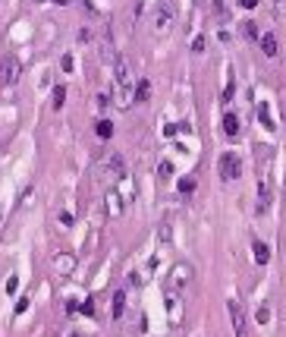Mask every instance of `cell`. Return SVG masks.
Instances as JSON below:
<instances>
[{
    "label": "cell",
    "mask_w": 286,
    "mask_h": 337,
    "mask_svg": "<svg viewBox=\"0 0 286 337\" xmlns=\"http://www.w3.org/2000/svg\"><path fill=\"white\" fill-rule=\"evenodd\" d=\"M239 177H242V161H239V155L223 152V155H220V180L236 183Z\"/></svg>",
    "instance_id": "6da1fadb"
},
{
    "label": "cell",
    "mask_w": 286,
    "mask_h": 337,
    "mask_svg": "<svg viewBox=\"0 0 286 337\" xmlns=\"http://www.w3.org/2000/svg\"><path fill=\"white\" fill-rule=\"evenodd\" d=\"M22 73V66L16 57H0V88H7V85H13L16 79Z\"/></svg>",
    "instance_id": "7a4b0ae2"
},
{
    "label": "cell",
    "mask_w": 286,
    "mask_h": 337,
    "mask_svg": "<svg viewBox=\"0 0 286 337\" xmlns=\"http://www.w3.org/2000/svg\"><path fill=\"white\" fill-rule=\"evenodd\" d=\"M226 309H230V318H233V331H236V337H245V315H242V306L236 303V299H230V303H226Z\"/></svg>",
    "instance_id": "3957f363"
},
{
    "label": "cell",
    "mask_w": 286,
    "mask_h": 337,
    "mask_svg": "<svg viewBox=\"0 0 286 337\" xmlns=\"http://www.w3.org/2000/svg\"><path fill=\"white\" fill-rule=\"evenodd\" d=\"M104 164H107V170H110V183H116V180H123V177H126V161H123L120 155L104 158Z\"/></svg>",
    "instance_id": "277c9868"
},
{
    "label": "cell",
    "mask_w": 286,
    "mask_h": 337,
    "mask_svg": "<svg viewBox=\"0 0 286 337\" xmlns=\"http://www.w3.org/2000/svg\"><path fill=\"white\" fill-rule=\"evenodd\" d=\"M170 22H173V7L170 4H161L158 7V16H154V32H167Z\"/></svg>",
    "instance_id": "5b68a950"
},
{
    "label": "cell",
    "mask_w": 286,
    "mask_h": 337,
    "mask_svg": "<svg viewBox=\"0 0 286 337\" xmlns=\"http://www.w3.org/2000/svg\"><path fill=\"white\" fill-rule=\"evenodd\" d=\"M73 265H76V259L69 252H60V255H54V268L60 271V274H69L73 271Z\"/></svg>",
    "instance_id": "8992f818"
},
{
    "label": "cell",
    "mask_w": 286,
    "mask_h": 337,
    "mask_svg": "<svg viewBox=\"0 0 286 337\" xmlns=\"http://www.w3.org/2000/svg\"><path fill=\"white\" fill-rule=\"evenodd\" d=\"M252 252H255V262H258V265H267V262H270V249H267V243L255 240V243H252Z\"/></svg>",
    "instance_id": "52a82bcc"
},
{
    "label": "cell",
    "mask_w": 286,
    "mask_h": 337,
    "mask_svg": "<svg viewBox=\"0 0 286 337\" xmlns=\"http://www.w3.org/2000/svg\"><path fill=\"white\" fill-rule=\"evenodd\" d=\"M223 133L230 139L239 136V117H236V114H226V117H223Z\"/></svg>",
    "instance_id": "ba28073f"
},
{
    "label": "cell",
    "mask_w": 286,
    "mask_h": 337,
    "mask_svg": "<svg viewBox=\"0 0 286 337\" xmlns=\"http://www.w3.org/2000/svg\"><path fill=\"white\" fill-rule=\"evenodd\" d=\"M186 277H189V268L186 265H176V271H173V290H183V284H186Z\"/></svg>",
    "instance_id": "9c48e42d"
},
{
    "label": "cell",
    "mask_w": 286,
    "mask_h": 337,
    "mask_svg": "<svg viewBox=\"0 0 286 337\" xmlns=\"http://www.w3.org/2000/svg\"><path fill=\"white\" fill-rule=\"evenodd\" d=\"M261 51L267 57H277V38L273 35H261Z\"/></svg>",
    "instance_id": "30bf717a"
},
{
    "label": "cell",
    "mask_w": 286,
    "mask_h": 337,
    "mask_svg": "<svg viewBox=\"0 0 286 337\" xmlns=\"http://www.w3.org/2000/svg\"><path fill=\"white\" fill-rule=\"evenodd\" d=\"M123 312H126V293H123V290H116V293H113V318H120Z\"/></svg>",
    "instance_id": "8fae6325"
},
{
    "label": "cell",
    "mask_w": 286,
    "mask_h": 337,
    "mask_svg": "<svg viewBox=\"0 0 286 337\" xmlns=\"http://www.w3.org/2000/svg\"><path fill=\"white\" fill-rule=\"evenodd\" d=\"M151 98V82L148 79H138V85H135V101H148Z\"/></svg>",
    "instance_id": "7c38bea8"
},
{
    "label": "cell",
    "mask_w": 286,
    "mask_h": 337,
    "mask_svg": "<svg viewBox=\"0 0 286 337\" xmlns=\"http://www.w3.org/2000/svg\"><path fill=\"white\" fill-rule=\"evenodd\" d=\"M98 136H101V139H110V136H113V123H110V120H101V123H98Z\"/></svg>",
    "instance_id": "4fadbf2b"
},
{
    "label": "cell",
    "mask_w": 286,
    "mask_h": 337,
    "mask_svg": "<svg viewBox=\"0 0 286 337\" xmlns=\"http://www.w3.org/2000/svg\"><path fill=\"white\" fill-rule=\"evenodd\" d=\"M63 101H66V88H63V85H57V88H54V107L60 110V107H63Z\"/></svg>",
    "instance_id": "5bb4252c"
},
{
    "label": "cell",
    "mask_w": 286,
    "mask_h": 337,
    "mask_svg": "<svg viewBox=\"0 0 286 337\" xmlns=\"http://www.w3.org/2000/svg\"><path fill=\"white\" fill-rule=\"evenodd\" d=\"M158 173H161V180H170V177H173V164H170V161H161Z\"/></svg>",
    "instance_id": "9a60e30c"
},
{
    "label": "cell",
    "mask_w": 286,
    "mask_h": 337,
    "mask_svg": "<svg viewBox=\"0 0 286 337\" xmlns=\"http://www.w3.org/2000/svg\"><path fill=\"white\" fill-rule=\"evenodd\" d=\"M192 189H195V177H183V180H180V192H186V195H189Z\"/></svg>",
    "instance_id": "2e32d148"
},
{
    "label": "cell",
    "mask_w": 286,
    "mask_h": 337,
    "mask_svg": "<svg viewBox=\"0 0 286 337\" xmlns=\"http://www.w3.org/2000/svg\"><path fill=\"white\" fill-rule=\"evenodd\" d=\"M258 114H261V123H264V126H273L270 114H267V104H258Z\"/></svg>",
    "instance_id": "e0dca14e"
},
{
    "label": "cell",
    "mask_w": 286,
    "mask_h": 337,
    "mask_svg": "<svg viewBox=\"0 0 286 337\" xmlns=\"http://www.w3.org/2000/svg\"><path fill=\"white\" fill-rule=\"evenodd\" d=\"M245 38H258V26L255 22H245Z\"/></svg>",
    "instance_id": "ac0fdd59"
},
{
    "label": "cell",
    "mask_w": 286,
    "mask_h": 337,
    "mask_svg": "<svg viewBox=\"0 0 286 337\" xmlns=\"http://www.w3.org/2000/svg\"><path fill=\"white\" fill-rule=\"evenodd\" d=\"M82 312H85V315H94V299H88V303L82 306Z\"/></svg>",
    "instance_id": "d6986e66"
},
{
    "label": "cell",
    "mask_w": 286,
    "mask_h": 337,
    "mask_svg": "<svg viewBox=\"0 0 286 337\" xmlns=\"http://www.w3.org/2000/svg\"><path fill=\"white\" fill-rule=\"evenodd\" d=\"M267 318H270V312H267V309H258V321H261V324H264Z\"/></svg>",
    "instance_id": "ffe728a7"
},
{
    "label": "cell",
    "mask_w": 286,
    "mask_h": 337,
    "mask_svg": "<svg viewBox=\"0 0 286 337\" xmlns=\"http://www.w3.org/2000/svg\"><path fill=\"white\" fill-rule=\"evenodd\" d=\"M192 51H205V38H195L192 41Z\"/></svg>",
    "instance_id": "44dd1931"
},
{
    "label": "cell",
    "mask_w": 286,
    "mask_h": 337,
    "mask_svg": "<svg viewBox=\"0 0 286 337\" xmlns=\"http://www.w3.org/2000/svg\"><path fill=\"white\" fill-rule=\"evenodd\" d=\"M255 4H258V0H239V7H245V10H252Z\"/></svg>",
    "instance_id": "7402d4cb"
},
{
    "label": "cell",
    "mask_w": 286,
    "mask_h": 337,
    "mask_svg": "<svg viewBox=\"0 0 286 337\" xmlns=\"http://www.w3.org/2000/svg\"><path fill=\"white\" fill-rule=\"evenodd\" d=\"M69 337H82V334H79V331H73V334H69Z\"/></svg>",
    "instance_id": "603a6c76"
}]
</instances>
